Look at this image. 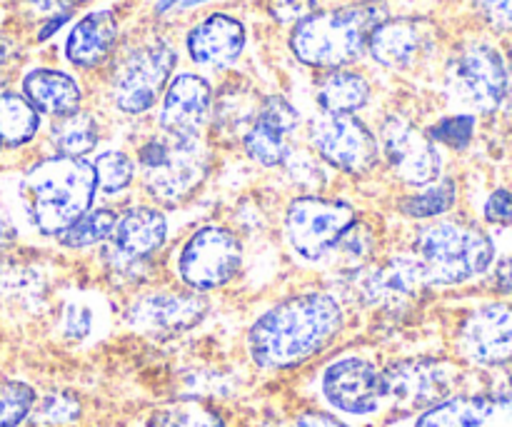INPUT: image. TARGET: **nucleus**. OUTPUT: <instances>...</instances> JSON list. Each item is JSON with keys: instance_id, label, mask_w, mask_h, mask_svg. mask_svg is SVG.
I'll return each mask as SVG.
<instances>
[{"instance_id": "1", "label": "nucleus", "mask_w": 512, "mask_h": 427, "mask_svg": "<svg viewBox=\"0 0 512 427\" xmlns=\"http://www.w3.org/2000/svg\"><path fill=\"white\" fill-rule=\"evenodd\" d=\"M350 315L353 308L333 285L290 290L248 323L245 358L263 375L300 373L333 353L348 333Z\"/></svg>"}, {"instance_id": "2", "label": "nucleus", "mask_w": 512, "mask_h": 427, "mask_svg": "<svg viewBox=\"0 0 512 427\" xmlns=\"http://www.w3.org/2000/svg\"><path fill=\"white\" fill-rule=\"evenodd\" d=\"M180 43L173 25L143 23L125 33L108 68L93 80L98 108L110 118L148 120L165 85L180 68Z\"/></svg>"}, {"instance_id": "3", "label": "nucleus", "mask_w": 512, "mask_h": 427, "mask_svg": "<svg viewBox=\"0 0 512 427\" xmlns=\"http://www.w3.org/2000/svg\"><path fill=\"white\" fill-rule=\"evenodd\" d=\"M390 13L388 0H340L320 5L285 33V50L313 75L363 65L370 33Z\"/></svg>"}, {"instance_id": "4", "label": "nucleus", "mask_w": 512, "mask_h": 427, "mask_svg": "<svg viewBox=\"0 0 512 427\" xmlns=\"http://www.w3.org/2000/svg\"><path fill=\"white\" fill-rule=\"evenodd\" d=\"M15 198L25 225L38 238L55 240L98 203L93 163L43 153L20 173Z\"/></svg>"}, {"instance_id": "5", "label": "nucleus", "mask_w": 512, "mask_h": 427, "mask_svg": "<svg viewBox=\"0 0 512 427\" xmlns=\"http://www.w3.org/2000/svg\"><path fill=\"white\" fill-rule=\"evenodd\" d=\"M138 195L165 210L193 203L215 170L218 148L208 135H165L148 128L133 143Z\"/></svg>"}, {"instance_id": "6", "label": "nucleus", "mask_w": 512, "mask_h": 427, "mask_svg": "<svg viewBox=\"0 0 512 427\" xmlns=\"http://www.w3.org/2000/svg\"><path fill=\"white\" fill-rule=\"evenodd\" d=\"M305 398L308 405L328 410L355 427L390 418L383 360L368 345H345L320 358L305 380Z\"/></svg>"}, {"instance_id": "7", "label": "nucleus", "mask_w": 512, "mask_h": 427, "mask_svg": "<svg viewBox=\"0 0 512 427\" xmlns=\"http://www.w3.org/2000/svg\"><path fill=\"white\" fill-rule=\"evenodd\" d=\"M405 248L418 260L428 290H448L485 278L495 263L493 238L480 225L440 218L410 228Z\"/></svg>"}, {"instance_id": "8", "label": "nucleus", "mask_w": 512, "mask_h": 427, "mask_svg": "<svg viewBox=\"0 0 512 427\" xmlns=\"http://www.w3.org/2000/svg\"><path fill=\"white\" fill-rule=\"evenodd\" d=\"M245 238L233 223L208 218L190 225L163 258L165 280L210 298L243 275Z\"/></svg>"}, {"instance_id": "9", "label": "nucleus", "mask_w": 512, "mask_h": 427, "mask_svg": "<svg viewBox=\"0 0 512 427\" xmlns=\"http://www.w3.org/2000/svg\"><path fill=\"white\" fill-rule=\"evenodd\" d=\"M365 213L343 193H293L280 210V240L290 258L305 268H330L345 230Z\"/></svg>"}, {"instance_id": "10", "label": "nucleus", "mask_w": 512, "mask_h": 427, "mask_svg": "<svg viewBox=\"0 0 512 427\" xmlns=\"http://www.w3.org/2000/svg\"><path fill=\"white\" fill-rule=\"evenodd\" d=\"M338 275V290L350 308H360L370 315L390 320H405L420 300L430 293L420 273L418 260L405 245H388L375 263L353 273Z\"/></svg>"}, {"instance_id": "11", "label": "nucleus", "mask_w": 512, "mask_h": 427, "mask_svg": "<svg viewBox=\"0 0 512 427\" xmlns=\"http://www.w3.org/2000/svg\"><path fill=\"white\" fill-rule=\"evenodd\" d=\"M443 88L463 113L493 115L508 105L505 48L488 33L460 38L445 50Z\"/></svg>"}, {"instance_id": "12", "label": "nucleus", "mask_w": 512, "mask_h": 427, "mask_svg": "<svg viewBox=\"0 0 512 427\" xmlns=\"http://www.w3.org/2000/svg\"><path fill=\"white\" fill-rule=\"evenodd\" d=\"M303 143L340 178L368 183L383 175L378 135L365 115H330L315 110L305 118Z\"/></svg>"}, {"instance_id": "13", "label": "nucleus", "mask_w": 512, "mask_h": 427, "mask_svg": "<svg viewBox=\"0 0 512 427\" xmlns=\"http://www.w3.org/2000/svg\"><path fill=\"white\" fill-rule=\"evenodd\" d=\"M383 160V175L400 190H420L445 175V153L428 138L425 125L400 108L380 113L373 125Z\"/></svg>"}, {"instance_id": "14", "label": "nucleus", "mask_w": 512, "mask_h": 427, "mask_svg": "<svg viewBox=\"0 0 512 427\" xmlns=\"http://www.w3.org/2000/svg\"><path fill=\"white\" fill-rule=\"evenodd\" d=\"M210 298L160 280L150 288L125 295L120 323L133 335L148 340H173L190 333L208 318Z\"/></svg>"}, {"instance_id": "15", "label": "nucleus", "mask_w": 512, "mask_h": 427, "mask_svg": "<svg viewBox=\"0 0 512 427\" xmlns=\"http://www.w3.org/2000/svg\"><path fill=\"white\" fill-rule=\"evenodd\" d=\"M463 368L435 355H408L383 363V388L390 418H410L458 395Z\"/></svg>"}, {"instance_id": "16", "label": "nucleus", "mask_w": 512, "mask_h": 427, "mask_svg": "<svg viewBox=\"0 0 512 427\" xmlns=\"http://www.w3.org/2000/svg\"><path fill=\"white\" fill-rule=\"evenodd\" d=\"M180 55L208 78L235 73L250 45V25L238 10L210 8L185 23L178 35Z\"/></svg>"}, {"instance_id": "17", "label": "nucleus", "mask_w": 512, "mask_h": 427, "mask_svg": "<svg viewBox=\"0 0 512 427\" xmlns=\"http://www.w3.org/2000/svg\"><path fill=\"white\" fill-rule=\"evenodd\" d=\"M443 48L438 23L428 15L390 13L373 28L365 60L388 75H413L428 68Z\"/></svg>"}, {"instance_id": "18", "label": "nucleus", "mask_w": 512, "mask_h": 427, "mask_svg": "<svg viewBox=\"0 0 512 427\" xmlns=\"http://www.w3.org/2000/svg\"><path fill=\"white\" fill-rule=\"evenodd\" d=\"M125 33L128 30H125L123 13L113 5L80 10L65 30V68L78 73L80 78L95 80L115 58Z\"/></svg>"}, {"instance_id": "19", "label": "nucleus", "mask_w": 512, "mask_h": 427, "mask_svg": "<svg viewBox=\"0 0 512 427\" xmlns=\"http://www.w3.org/2000/svg\"><path fill=\"white\" fill-rule=\"evenodd\" d=\"M458 360L473 368H503L512 363V303L490 300L460 318L453 335Z\"/></svg>"}, {"instance_id": "20", "label": "nucleus", "mask_w": 512, "mask_h": 427, "mask_svg": "<svg viewBox=\"0 0 512 427\" xmlns=\"http://www.w3.org/2000/svg\"><path fill=\"white\" fill-rule=\"evenodd\" d=\"M213 90V78L193 68H178L150 115V128L165 135H185V138L208 135Z\"/></svg>"}, {"instance_id": "21", "label": "nucleus", "mask_w": 512, "mask_h": 427, "mask_svg": "<svg viewBox=\"0 0 512 427\" xmlns=\"http://www.w3.org/2000/svg\"><path fill=\"white\" fill-rule=\"evenodd\" d=\"M108 245L128 258L163 263L165 253L173 245L170 210L145 198H130L128 203L118 205V220Z\"/></svg>"}, {"instance_id": "22", "label": "nucleus", "mask_w": 512, "mask_h": 427, "mask_svg": "<svg viewBox=\"0 0 512 427\" xmlns=\"http://www.w3.org/2000/svg\"><path fill=\"white\" fill-rule=\"evenodd\" d=\"M263 95L258 83L240 70L218 78L208 125L210 143L218 150H238L243 135L258 120Z\"/></svg>"}, {"instance_id": "23", "label": "nucleus", "mask_w": 512, "mask_h": 427, "mask_svg": "<svg viewBox=\"0 0 512 427\" xmlns=\"http://www.w3.org/2000/svg\"><path fill=\"white\" fill-rule=\"evenodd\" d=\"M20 93L45 120L65 118L90 105V85L63 65H33L20 75Z\"/></svg>"}, {"instance_id": "24", "label": "nucleus", "mask_w": 512, "mask_h": 427, "mask_svg": "<svg viewBox=\"0 0 512 427\" xmlns=\"http://www.w3.org/2000/svg\"><path fill=\"white\" fill-rule=\"evenodd\" d=\"M393 427H512V395H453Z\"/></svg>"}, {"instance_id": "25", "label": "nucleus", "mask_w": 512, "mask_h": 427, "mask_svg": "<svg viewBox=\"0 0 512 427\" xmlns=\"http://www.w3.org/2000/svg\"><path fill=\"white\" fill-rule=\"evenodd\" d=\"M313 100L318 113L365 115L375 103V80L363 65L315 73Z\"/></svg>"}, {"instance_id": "26", "label": "nucleus", "mask_w": 512, "mask_h": 427, "mask_svg": "<svg viewBox=\"0 0 512 427\" xmlns=\"http://www.w3.org/2000/svg\"><path fill=\"white\" fill-rule=\"evenodd\" d=\"M108 115L98 105H85L78 113L45 123V153L60 158H93L105 143Z\"/></svg>"}, {"instance_id": "27", "label": "nucleus", "mask_w": 512, "mask_h": 427, "mask_svg": "<svg viewBox=\"0 0 512 427\" xmlns=\"http://www.w3.org/2000/svg\"><path fill=\"white\" fill-rule=\"evenodd\" d=\"M110 318H113V308L105 295L88 288H73L60 300L58 313H55V330L65 345L78 348L98 338Z\"/></svg>"}, {"instance_id": "28", "label": "nucleus", "mask_w": 512, "mask_h": 427, "mask_svg": "<svg viewBox=\"0 0 512 427\" xmlns=\"http://www.w3.org/2000/svg\"><path fill=\"white\" fill-rule=\"evenodd\" d=\"M98 185V203L123 205L138 193V165L133 153L120 145L100 148L90 158Z\"/></svg>"}, {"instance_id": "29", "label": "nucleus", "mask_w": 512, "mask_h": 427, "mask_svg": "<svg viewBox=\"0 0 512 427\" xmlns=\"http://www.w3.org/2000/svg\"><path fill=\"white\" fill-rule=\"evenodd\" d=\"M460 188L453 175H443L438 183L420 190H400L393 198V213L403 223L420 225L430 220L448 218L458 208Z\"/></svg>"}, {"instance_id": "30", "label": "nucleus", "mask_w": 512, "mask_h": 427, "mask_svg": "<svg viewBox=\"0 0 512 427\" xmlns=\"http://www.w3.org/2000/svg\"><path fill=\"white\" fill-rule=\"evenodd\" d=\"M385 250H388V240H385L383 223L365 210L340 238L333 270L335 273H353V270L375 263Z\"/></svg>"}, {"instance_id": "31", "label": "nucleus", "mask_w": 512, "mask_h": 427, "mask_svg": "<svg viewBox=\"0 0 512 427\" xmlns=\"http://www.w3.org/2000/svg\"><path fill=\"white\" fill-rule=\"evenodd\" d=\"M45 118L20 90L0 88V143L5 150H25L40 140Z\"/></svg>"}, {"instance_id": "32", "label": "nucleus", "mask_w": 512, "mask_h": 427, "mask_svg": "<svg viewBox=\"0 0 512 427\" xmlns=\"http://www.w3.org/2000/svg\"><path fill=\"white\" fill-rule=\"evenodd\" d=\"M115 220H118V205L95 203L88 213L80 215L55 238V245L68 255H95L113 238Z\"/></svg>"}, {"instance_id": "33", "label": "nucleus", "mask_w": 512, "mask_h": 427, "mask_svg": "<svg viewBox=\"0 0 512 427\" xmlns=\"http://www.w3.org/2000/svg\"><path fill=\"white\" fill-rule=\"evenodd\" d=\"M300 140L303 138H295V135L285 133L278 125H273L270 120L258 115V120L250 125V130L240 140L238 150L250 165H255L263 173H278Z\"/></svg>"}, {"instance_id": "34", "label": "nucleus", "mask_w": 512, "mask_h": 427, "mask_svg": "<svg viewBox=\"0 0 512 427\" xmlns=\"http://www.w3.org/2000/svg\"><path fill=\"white\" fill-rule=\"evenodd\" d=\"M148 427H228V418L215 403L190 398L155 408Z\"/></svg>"}, {"instance_id": "35", "label": "nucleus", "mask_w": 512, "mask_h": 427, "mask_svg": "<svg viewBox=\"0 0 512 427\" xmlns=\"http://www.w3.org/2000/svg\"><path fill=\"white\" fill-rule=\"evenodd\" d=\"M285 183L293 188V193H328L333 173L318 160V155L300 140L288 155L283 168L278 170Z\"/></svg>"}, {"instance_id": "36", "label": "nucleus", "mask_w": 512, "mask_h": 427, "mask_svg": "<svg viewBox=\"0 0 512 427\" xmlns=\"http://www.w3.org/2000/svg\"><path fill=\"white\" fill-rule=\"evenodd\" d=\"M428 138L438 145L440 150H453V153H463L473 145L475 133H478V115L473 113H448L440 115L430 125H425Z\"/></svg>"}, {"instance_id": "37", "label": "nucleus", "mask_w": 512, "mask_h": 427, "mask_svg": "<svg viewBox=\"0 0 512 427\" xmlns=\"http://www.w3.org/2000/svg\"><path fill=\"white\" fill-rule=\"evenodd\" d=\"M80 418H83V403L70 390H53L43 398L38 395V403L30 415V420L40 427H68L78 423Z\"/></svg>"}, {"instance_id": "38", "label": "nucleus", "mask_w": 512, "mask_h": 427, "mask_svg": "<svg viewBox=\"0 0 512 427\" xmlns=\"http://www.w3.org/2000/svg\"><path fill=\"white\" fill-rule=\"evenodd\" d=\"M38 390L25 380H3L0 383V427H20L30 420Z\"/></svg>"}, {"instance_id": "39", "label": "nucleus", "mask_w": 512, "mask_h": 427, "mask_svg": "<svg viewBox=\"0 0 512 427\" xmlns=\"http://www.w3.org/2000/svg\"><path fill=\"white\" fill-rule=\"evenodd\" d=\"M468 8L483 33L493 38L512 35V0H468Z\"/></svg>"}, {"instance_id": "40", "label": "nucleus", "mask_w": 512, "mask_h": 427, "mask_svg": "<svg viewBox=\"0 0 512 427\" xmlns=\"http://www.w3.org/2000/svg\"><path fill=\"white\" fill-rule=\"evenodd\" d=\"M320 5H323V0H260L265 20L275 28L285 30V33L300 20L308 18L310 13H315Z\"/></svg>"}, {"instance_id": "41", "label": "nucleus", "mask_w": 512, "mask_h": 427, "mask_svg": "<svg viewBox=\"0 0 512 427\" xmlns=\"http://www.w3.org/2000/svg\"><path fill=\"white\" fill-rule=\"evenodd\" d=\"M223 0H155L153 8H150V18L153 23L173 25L178 18H185V15H198L203 10L215 8Z\"/></svg>"}, {"instance_id": "42", "label": "nucleus", "mask_w": 512, "mask_h": 427, "mask_svg": "<svg viewBox=\"0 0 512 427\" xmlns=\"http://www.w3.org/2000/svg\"><path fill=\"white\" fill-rule=\"evenodd\" d=\"M18 8L23 10L25 18L40 23V20L50 18V15L60 13H80L83 8H88L93 0H15Z\"/></svg>"}, {"instance_id": "43", "label": "nucleus", "mask_w": 512, "mask_h": 427, "mask_svg": "<svg viewBox=\"0 0 512 427\" xmlns=\"http://www.w3.org/2000/svg\"><path fill=\"white\" fill-rule=\"evenodd\" d=\"M483 220L498 228H510L512 225V190L498 188L488 195L483 203Z\"/></svg>"}, {"instance_id": "44", "label": "nucleus", "mask_w": 512, "mask_h": 427, "mask_svg": "<svg viewBox=\"0 0 512 427\" xmlns=\"http://www.w3.org/2000/svg\"><path fill=\"white\" fill-rule=\"evenodd\" d=\"M288 427H355L345 420H340L338 415L328 413V410H320L315 405H305V408L295 410L290 415Z\"/></svg>"}, {"instance_id": "45", "label": "nucleus", "mask_w": 512, "mask_h": 427, "mask_svg": "<svg viewBox=\"0 0 512 427\" xmlns=\"http://www.w3.org/2000/svg\"><path fill=\"white\" fill-rule=\"evenodd\" d=\"M75 15H78V13H60V15H50V18H45V20H40V23H35L33 43L35 45L50 43V40H53L55 35L60 33V30L68 28V25L73 23Z\"/></svg>"}, {"instance_id": "46", "label": "nucleus", "mask_w": 512, "mask_h": 427, "mask_svg": "<svg viewBox=\"0 0 512 427\" xmlns=\"http://www.w3.org/2000/svg\"><path fill=\"white\" fill-rule=\"evenodd\" d=\"M490 280H493V288L503 295H512V255L495 260L493 268H490Z\"/></svg>"}, {"instance_id": "47", "label": "nucleus", "mask_w": 512, "mask_h": 427, "mask_svg": "<svg viewBox=\"0 0 512 427\" xmlns=\"http://www.w3.org/2000/svg\"><path fill=\"white\" fill-rule=\"evenodd\" d=\"M20 238V230L18 223H15L13 213L5 203H0V250H8L10 245L18 243Z\"/></svg>"}, {"instance_id": "48", "label": "nucleus", "mask_w": 512, "mask_h": 427, "mask_svg": "<svg viewBox=\"0 0 512 427\" xmlns=\"http://www.w3.org/2000/svg\"><path fill=\"white\" fill-rule=\"evenodd\" d=\"M15 55H18V43L13 38H8V35L0 33V70L8 68L15 60Z\"/></svg>"}, {"instance_id": "49", "label": "nucleus", "mask_w": 512, "mask_h": 427, "mask_svg": "<svg viewBox=\"0 0 512 427\" xmlns=\"http://www.w3.org/2000/svg\"><path fill=\"white\" fill-rule=\"evenodd\" d=\"M505 58H508V75H510L508 105H512V35H508V43H505Z\"/></svg>"}, {"instance_id": "50", "label": "nucleus", "mask_w": 512, "mask_h": 427, "mask_svg": "<svg viewBox=\"0 0 512 427\" xmlns=\"http://www.w3.org/2000/svg\"><path fill=\"white\" fill-rule=\"evenodd\" d=\"M255 427H288V420H280V418H263Z\"/></svg>"}, {"instance_id": "51", "label": "nucleus", "mask_w": 512, "mask_h": 427, "mask_svg": "<svg viewBox=\"0 0 512 427\" xmlns=\"http://www.w3.org/2000/svg\"><path fill=\"white\" fill-rule=\"evenodd\" d=\"M3 150H5V148H3V143H0V153H3Z\"/></svg>"}]
</instances>
